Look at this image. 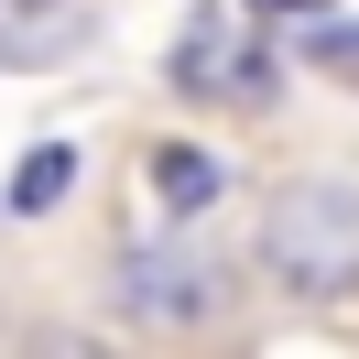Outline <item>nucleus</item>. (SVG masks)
Instances as JSON below:
<instances>
[{"mask_svg":"<svg viewBox=\"0 0 359 359\" xmlns=\"http://www.w3.org/2000/svg\"><path fill=\"white\" fill-rule=\"evenodd\" d=\"M262 272H283L294 294H359V185L294 175L262 207Z\"/></svg>","mask_w":359,"mask_h":359,"instance_id":"obj_1","label":"nucleus"},{"mask_svg":"<svg viewBox=\"0 0 359 359\" xmlns=\"http://www.w3.org/2000/svg\"><path fill=\"white\" fill-rule=\"evenodd\" d=\"M305 55H316V66H327V76H348V88H359V33H348V22H327V11H316V33H305Z\"/></svg>","mask_w":359,"mask_h":359,"instance_id":"obj_6","label":"nucleus"},{"mask_svg":"<svg viewBox=\"0 0 359 359\" xmlns=\"http://www.w3.org/2000/svg\"><path fill=\"white\" fill-rule=\"evenodd\" d=\"M120 316H142V327H207V316H229V272L207 250H142V262H120Z\"/></svg>","mask_w":359,"mask_h":359,"instance_id":"obj_3","label":"nucleus"},{"mask_svg":"<svg viewBox=\"0 0 359 359\" xmlns=\"http://www.w3.org/2000/svg\"><path fill=\"white\" fill-rule=\"evenodd\" d=\"M218 185H229L218 153H196V142H153V207H163V218H196Z\"/></svg>","mask_w":359,"mask_h":359,"instance_id":"obj_4","label":"nucleus"},{"mask_svg":"<svg viewBox=\"0 0 359 359\" xmlns=\"http://www.w3.org/2000/svg\"><path fill=\"white\" fill-rule=\"evenodd\" d=\"M175 88H196V98H250V109H262V98H272V55H262V33H250V11L196 0V22H185V44H175Z\"/></svg>","mask_w":359,"mask_h":359,"instance_id":"obj_2","label":"nucleus"},{"mask_svg":"<svg viewBox=\"0 0 359 359\" xmlns=\"http://www.w3.org/2000/svg\"><path fill=\"white\" fill-rule=\"evenodd\" d=\"M240 11H337V0H240Z\"/></svg>","mask_w":359,"mask_h":359,"instance_id":"obj_7","label":"nucleus"},{"mask_svg":"<svg viewBox=\"0 0 359 359\" xmlns=\"http://www.w3.org/2000/svg\"><path fill=\"white\" fill-rule=\"evenodd\" d=\"M66 185H76V153H66V142H33V153L11 163V207H22V218H44Z\"/></svg>","mask_w":359,"mask_h":359,"instance_id":"obj_5","label":"nucleus"}]
</instances>
